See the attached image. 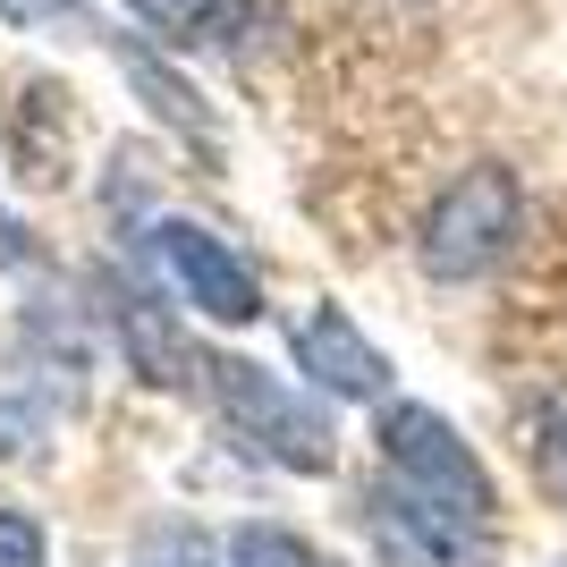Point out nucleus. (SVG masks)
<instances>
[{"mask_svg": "<svg viewBox=\"0 0 567 567\" xmlns=\"http://www.w3.org/2000/svg\"><path fill=\"white\" fill-rule=\"evenodd\" d=\"M517 220H525V187H517V169L474 162V169H457L450 187L432 195L415 255H424L432 280H483V271H492V262L517 246Z\"/></svg>", "mask_w": 567, "mask_h": 567, "instance_id": "3", "label": "nucleus"}, {"mask_svg": "<svg viewBox=\"0 0 567 567\" xmlns=\"http://www.w3.org/2000/svg\"><path fill=\"white\" fill-rule=\"evenodd\" d=\"M229 567H322V559H313V543L288 534V525H237L229 534Z\"/></svg>", "mask_w": 567, "mask_h": 567, "instance_id": "8", "label": "nucleus"}, {"mask_svg": "<svg viewBox=\"0 0 567 567\" xmlns=\"http://www.w3.org/2000/svg\"><path fill=\"white\" fill-rule=\"evenodd\" d=\"M111 322H118V348H127V364H136L144 381H162V390H187L195 381V348H187L178 313H169L153 288H118Z\"/></svg>", "mask_w": 567, "mask_h": 567, "instance_id": "6", "label": "nucleus"}, {"mask_svg": "<svg viewBox=\"0 0 567 567\" xmlns=\"http://www.w3.org/2000/svg\"><path fill=\"white\" fill-rule=\"evenodd\" d=\"M204 373H213V399H220V415H229V432L255 457H271L280 474H331L339 466V432H331V415H322L313 390L280 381L271 364H255V355H213Z\"/></svg>", "mask_w": 567, "mask_h": 567, "instance_id": "1", "label": "nucleus"}, {"mask_svg": "<svg viewBox=\"0 0 567 567\" xmlns=\"http://www.w3.org/2000/svg\"><path fill=\"white\" fill-rule=\"evenodd\" d=\"M373 441H381V466H390V492H406L415 508H441V517H466V525L499 517L492 474L457 441L450 415H432V406H381Z\"/></svg>", "mask_w": 567, "mask_h": 567, "instance_id": "2", "label": "nucleus"}, {"mask_svg": "<svg viewBox=\"0 0 567 567\" xmlns=\"http://www.w3.org/2000/svg\"><path fill=\"white\" fill-rule=\"evenodd\" d=\"M153 237H162V262H169V280H178V297L204 322H255L262 313V280L229 237H213L204 220H162Z\"/></svg>", "mask_w": 567, "mask_h": 567, "instance_id": "4", "label": "nucleus"}, {"mask_svg": "<svg viewBox=\"0 0 567 567\" xmlns=\"http://www.w3.org/2000/svg\"><path fill=\"white\" fill-rule=\"evenodd\" d=\"M288 339H297V364L313 373V390H322V399H381V390H390V355L355 331L348 306L297 313V331H288Z\"/></svg>", "mask_w": 567, "mask_h": 567, "instance_id": "5", "label": "nucleus"}, {"mask_svg": "<svg viewBox=\"0 0 567 567\" xmlns=\"http://www.w3.org/2000/svg\"><path fill=\"white\" fill-rule=\"evenodd\" d=\"M144 25H162L169 43H213L220 25L237 18V0H127Z\"/></svg>", "mask_w": 567, "mask_h": 567, "instance_id": "7", "label": "nucleus"}, {"mask_svg": "<svg viewBox=\"0 0 567 567\" xmlns=\"http://www.w3.org/2000/svg\"><path fill=\"white\" fill-rule=\"evenodd\" d=\"M534 474H543V492L567 508V406H550L543 424H534Z\"/></svg>", "mask_w": 567, "mask_h": 567, "instance_id": "9", "label": "nucleus"}, {"mask_svg": "<svg viewBox=\"0 0 567 567\" xmlns=\"http://www.w3.org/2000/svg\"><path fill=\"white\" fill-rule=\"evenodd\" d=\"M0 567H51V534L25 508H0Z\"/></svg>", "mask_w": 567, "mask_h": 567, "instance_id": "10", "label": "nucleus"}]
</instances>
